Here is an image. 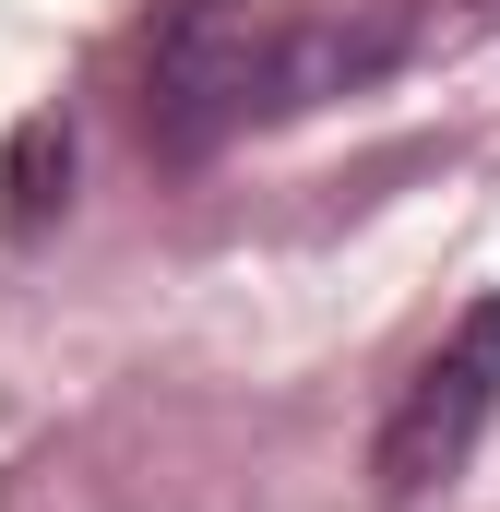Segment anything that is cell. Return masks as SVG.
Listing matches in <instances>:
<instances>
[{
    "mask_svg": "<svg viewBox=\"0 0 500 512\" xmlns=\"http://www.w3.org/2000/svg\"><path fill=\"white\" fill-rule=\"evenodd\" d=\"M393 48H405L393 12H370V24H346V12H286V24H262L239 0H167L155 36H143V143L191 167V155H215V143L250 131V120L322 108V96L393 72Z\"/></svg>",
    "mask_w": 500,
    "mask_h": 512,
    "instance_id": "1",
    "label": "cell"
},
{
    "mask_svg": "<svg viewBox=\"0 0 500 512\" xmlns=\"http://www.w3.org/2000/svg\"><path fill=\"white\" fill-rule=\"evenodd\" d=\"M489 417H500V298H477V310L417 358V382L393 393V417H381V441H370L381 501H417V489L465 477V453L489 441Z\"/></svg>",
    "mask_w": 500,
    "mask_h": 512,
    "instance_id": "2",
    "label": "cell"
},
{
    "mask_svg": "<svg viewBox=\"0 0 500 512\" xmlns=\"http://www.w3.org/2000/svg\"><path fill=\"white\" fill-rule=\"evenodd\" d=\"M60 203H72V131H60V108H36V120H12V143H0V227L36 239Z\"/></svg>",
    "mask_w": 500,
    "mask_h": 512,
    "instance_id": "3",
    "label": "cell"
}]
</instances>
